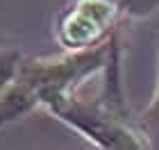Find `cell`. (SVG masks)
Instances as JSON below:
<instances>
[{
    "mask_svg": "<svg viewBox=\"0 0 159 150\" xmlns=\"http://www.w3.org/2000/svg\"><path fill=\"white\" fill-rule=\"evenodd\" d=\"M14 61H16V55L14 52H0V84H2V80H7L11 75Z\"/></svg>",
    "mask_w": 159,
    "mask_h": 150,
    "instance_id": "cell-1",
    "label": "cell"
}]
</instances>
